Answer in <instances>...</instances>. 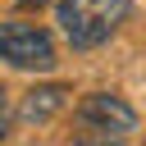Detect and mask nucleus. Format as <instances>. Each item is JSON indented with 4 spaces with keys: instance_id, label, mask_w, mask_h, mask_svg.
<instances>
[{
    "instance_id": "nucleus-1",
    "label": "nucleus",
    "mask_w": 146,
    "mask_h": 146,
    "mask_svg": "<svg viewBox=\"0 0 146 146\" xmlns=\"http://www.w3.org/2000/svg\"><path fill=\"white\" fill-rule=\"evenodd\" d=\"M132 132H137L132 105L110 91H91L73 110V146H123Z\"/></svg>"
},
{
    "instance_id": "nucleus-4",
    "label": "nucleus",
    "mask_w": 146,
    "mask_h": 146,
    "mask_svg": "<svg viewBox=\"0 0 146 146\" xmlns=\"http://www.w3.org/2000/svg\"><path fill=\"white\" fill-rule=\"evenodd\" d=\"M68 105V91L64 87H36V91H27V100H23V119L27 123H46L55 110H64Z\"/></svg>"
},
{
    "instance_id": "nucleus-5",
    "label": "nucleus",
    "mask_w": 146,
    "mask_h": 146,
    "mask_svg": "<svg viewBox=\"0 0 146 146\" xmlns=\"http://www.w3.org/2000/svg\"><path fill=\"white\" fill-rule=\"evenodd\" d=\"M9 132V100H5V91H0V137Z\"/></svg>"
},
{
    "instance_id": "nucleus-6",
    "label": "nucleus",
    "mask_w": 146,
    "mask_h": 146,
    "mask_svg": "<svg viewBox=\"0 0 146 146\" xmlns=\"http://www.w3.org/2000/svg\"><path fill=\"white\" fill-rule=\"evenodd\" d=\"M18 5H23V9H32V5H46V0H18Z\"/></svg>"
},
{
    "instance_id": "nucleus-3",
    "label": "nucleus",
    "mask_w": 146,
    "mask_h": 146,
    "mask_svg": "<svg viewBox=\"0 0 146 146\" xmlns=\"http://www.w3.org/2000/svg\"><path fill=\"white\" fill-rule=\"evenodd\" d=\"M0 59L14 68H50L55 41L36 23H0Z\"/></svg>"
},
{
    "instance_id": "nucleus-2",
    "label": "nucleus",
    "mask_w": 146,
    "mask_h": 146,
    "mask_svg": "<svg viewBox=\"0 0 146 146\" xmlns=\"http://www.w3.org/2000/svg\"><path fill=\"white\" fill-rule=\"evenodd\" d=\"M128 0H59V32L73 50H96L119 32V23H128Z\"/></svg>"
}]
</instances>
